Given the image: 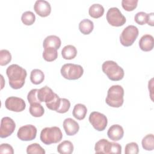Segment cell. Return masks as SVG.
Returning <instances> with one entry per match:
<instances>
[{
  "mask_svg": "<svg viewBox=\"0 0 154 154\" xmlns=\"http://www.w3.org/2000/svg\"><path fill=\"white\" fill-rule=\"evenodd\" d=\"M38 90V89H37V88L32 89L28 93L27 99H28V101L29 103V104H32L33 103H40V102L38 100V95H37Z\"/></svg>",
  "mask_w": 154,
  "mask_h": 154,
  "instance_id": "cell-35",
  "label": "cell"
},
{
  "mask_svg": "<svg viewBox=\"0 0 154 154\" xmlns=\"http://www.w3.org/2000/svg\"><path fill=\"white\" fill-rule=\"evenodd\" d=\"M61 55L63 58L65 60H72L75 58L77 55V49L72 45H66L63 48Z\"/></svg>",
  "mask_w": 154,
  "mask_h": 154,
  "instance_id": "cell-21",
  "label": "cell"
},
{
  "mask_svg": "<svg viewBox=\"0 0 154 154\" xmlns=\"http://www.w3.org/2000/svg\"><path fill=\"white\" fill-rule=\"evenodd\" d=\"M106 18L109 24L116 27L123 25L126 21L125 17L117 7L109 8L106 13Z\"/></svg>",
  "mask_w": 154,
  "mask_h": 154,
  "instance_id": "cell-7",
  "label": "cell"
},
{
  "mask_svg": "<svg viewBox=\"0 0 154 154\" xmlns=\"http://www.w3.org/2000/svg\"><path fill=\"white\" fill-rule=\"evenodd\" d=\"M60 102H61V98L58 96L57 94L55 93V95L54 99L52 100H51L50 102L45 103H46V105L48 108H49L51 110L57 111V110L58 109V108L60 106Z\"/></svg>",
  "mask_w": 154,
  "mask_h": 154,
  "instance_id": "cell-32",
  "label": "cell"
},
{
  "mask_svg": "<svg viewBox=\"0 0 154 154\" xmlns=\"http://www.w3.org/2000/svg\"><path fill=\"white\" fill-rule=\"evenodd\" d=\"M94 28L93 22L88 19H84L82 20L79 23V29L81 32L84 35H88L90 34Z\"/></svg>",
  "mask_w": 154,
  "mask_h": 154,
  "instance_id": "cell-20",
  "label": "cell"
},
{
  "mask_svg": "<svg viewBox=\"0 0 154 154\" xmlns=\"http://www.w3.org/2000/svg\"><path fill=\"white\" fill-rule=\"evenodd\" d=\"M62 138V132L57 126L45 128L42 130L40 136L41 141L46 145L57 143L61 140Z\"/></svg>",
  "mask_w": 154,
  "mask_h": 154,
  "instance_id": "cell-4",
  "label": "cell"
},
{
  "mask_svg": "<svg viewBox=\"0 0 154 154\" xmlns=\"http://www.w3.org/2000/svg\"><path fill=\"white\" fill-rule=\"evenodd\" d=\"M14 150L13 147L8 144L2 143L0 146V153L13 154Z\"/></svg>",
  "mask_w": 154,
  "mask_h": 154,
  "instance_id": "cell-38",
  "label": "cell"
},
{
  "mask_svg": "<svg viewBox=\"0 0 154 154\" xmlns=\"http://www.w3.org/2000/svg\"><path fill=\"white\" fill-rule=\"evenodd\" d=\"M6 74L8 78L10 86L15 90L22 88L27 75L26 71L18 64H13L6 70Z\"/></svg>",
  "mask_w": 154,
  "mask_h": 154,
  "instance_id": "cell-1",
  "label": "cell"
},
{
  "mask_svg": "<svg viewBox=\"0 0 154 154\" xmlns=\"http://www.w3.org/2000/svg\"><path fill=\"white\" fill-rule=\"evenodd\" d=\"M21 20L25 25H31L35 20V16L32 11H26L22 14Z\"/></svg>",
  "mask_w": 154,
  "mask_h": 154,
  "instance_id": "cell-28",
  "label": "cell"
},
{
  "mask_svg": "<svg viewBox=\"0 0 154 154\" xmlns=\"http://www.w3.org/2000/svg\"><path fill=\"white\" fill-rule=\"evenodd\" d=\"M154 45L153 37L152 35L145 34L139 40L140 48L145 52H149L153 49Z\"/></svg>",
  "mask_w": 154,
  "mask_h": 154,
  "instance_id": "cell-16",
  "label": "cell"
},
{
  "mask_svg": "<svg viewBox=\"0 0 154 154\" xmlns=\"http://www.w3.org/2000/svg\"><path fill=\"white\" fill-rule=\"evenodd\" d=\"M134 20L138 25H144L147 23V14L144 11H140L137 13L134 17Z\"/></svg>",
  "mask_w": 154,
  "mask_h": 154,
  "instance_id": "cell-36",
  "label": "cell"
},
{
  "mask_svg": "<svg viewBox=\"0 0 154 154\" xmlns=\"http://www.w3.org/2000/svg\"><path fill=\"white\" fill-rule=\"evenodd\" d=\"M61 42L59 37L55 35H51L47 36L43 42V46L46 48H54L58 49L61 46Z\"/></svg>",
  "mask_w": 154,
  "mask_h": 154,
  "instance_id": "cell-17",
  "label": "cell"
},
{
  "mask_svg": "<svg viewBox=\"0 0 154 154\" xmlns=\"http://www.w3.org/2000/svg\"><path fill=\"white\" fill-rule=\"evenodd\" d=\"M102 71L111 81H118L124 77L123 69L114 61L108 60L105 61L102 65Z\"/></svg>",
  "mask_w": 154,
  "mask_h": 154,
  "instance_id": "cell-3",
  "label": "cell"
},
{
  "mask_svg": "<svg viewBox=\"0 0 154 154\" xmlns=\"http://www.w3.org/2000/svg\"><path fill=\"white\" fill-rule=\"evenodd\" d=\"M29 111L31 115L33 117H40L43 115L45 109L40 103H33L30 104Z\"/></svg>",
  "mask_w": 154,
  "mask_h": 154,
  "instance_id": "cell-26",
  "label": "cell"
},
{
  "mask_svg": "<svg viewBox=\"0 0 154 154\" xmlns=\"http://www.w3.org/2000/svg\"><path fill=\"white\" fill-rule=\"evenodd\" d=\"M122 153V146L120 144L114 142H111L109 153L120 154Z\"/></svg>",
  "mask_w": 154,
  "mask_h": 154,
  "instance_id": "cell-37",
  "label": "cell"
},
{
  "mask_svg": "<svg viewBox=\"0 0 154 154\" xmlns=\"http://www.w3.org/2000/svg\"><path fill=\"white\" fill-rule=\"evenodd\" d=\"M138 0H122V6L127 11H133L137 7Z\"/></svg>",
  "mask_w": 154,
  "mask_h": 154,
  "instance_id": "cell-31",
  "label": "cell"
},
{
  "mask_svg": "<svg viewBox=\"0 0 154 154\" xmlns=\"http://www.w3.org/2000/svg\"><path fill=\"white\" fill-rule=\"evenodd\" d=\"M70 107V101L66 98H61L60 106L56 112L58 113H65L67 112Z\"/></svg>",
  "mask_w": 154,
  "mask_h": 154,
  "instance_id": "cell-33",
  "label": "cell"
},
{
  "mask_svg": "<svg viewBox=\"0 0 154 154\" xmlns=\"http://www.w3.org/2000/svg\"><path fill=\"white\" fill-rule=\"evenodd\" d=\"M63 128L69 136L75 135L79 129V124L72 118H67L63 122Z\"/></svg>",
  "mask_w": 154,
  "mask_h": 154,
  "instance_id": "cell-13",
  "label": "cell"
},
{
  "mask_svg": "<svg viewBox=\"0 0 154 154\" xmlns=\"http://www.w3.org/2000/svg\"><path fill=\"white\" fill-rule=\"evenodd\" d=\"M138 152L139 148L137 143L131 142L126 145L125 148V153L126 154H137Z\"/></svg>",
  "mask_w": 154,
  "mask_h": 154,
  "instance_id": "cell-34",
  "label": "cell"
},
{
  "mask_svg": "<svg viewBox=\"0 0 154 154\" xmlns=\"http://www.w3.org/2000/svg\"><path fill=\"white\" fill-rule=\"evenodd\" d=\"M44 79L45 75L41 70L35 69L31 72L30 80L32 84L35 85L40 84L44 81Z\"/></svg>",
  "mask_w": 154,
  "mask_h": 154,
  "instance_id": "cell-24",
  "label": "cell"
},
{
  "mask_svg": "<svg viewBox=\"0 0 154 154\" xmlns=\"http://www.w3.org/2000/svg\"><path fill=\"white\" fill-rule=\"evenodd\" d=\"M16 128L14 121L9 117H4L1 120L0 137L7 138L11 135Z\"/></svg>",
  "mask_w": 154,
  "mask_h": 154,
  "instance_id": "cell-11",
  "label": "cell"
},
{
  "mask_svg": "<svg viewBox=\"0 0 154 154\" xmlns=\"http://www.w3.org/2000/svg\"><path fill=\"white\" fill-rule=\"evenodd\" d=\"M111 142L106 139L99 140L95 144L94 150L96 153H109Z\"/></svg>",
  "mask_w": 154,
  "mask_h": 154,
  "instance_id": "cell-18",
  "label": "cell"
},
{
  "mask_svg": "<svg viewBox=\"0 0 154 154\" xmlns=\"http://www.w3.org/2000/svg\"><path fill=\"white\" fill-rule=\"evenodd\" d=\"M147 23L149 25L153 26L154 25V13H150L147 14Z\"/></svg>",
  "mask_w": 154,
  "mask_h": 154,
  "instance_id": "cell-39",
  "label": "cell"
},
{
  "mask_svg": "<svg viewBox=\"0 0 154 154\" xmlns=\"http://www.w3.org/2000/svg\"><path fill=\"white\" fill-rule=\"evenodd\" d=\"M88 120L93 127L98 131H103L108 124V120L106 116L97 111L91 112Z\"/></svg>",
  "mask_w": 154,
  "mask_h": 154,
  "instance_id": "cell-8",
  "label": "cell"
},
{
  "mask_svg": "<svg viewBox=\"0 0 154 154\" xmlns=\"http://www.w3.org/2000/svg\"><path fill=\"white\" fill-rule=\"evenodd\" d=\"M35 12L41 17H47L51 12L50 4L45 0H37L34 5Z\"/></svg>",
  "mask_w": 154,
  "mask_h": 154,
  "instance_id": "cell-12",
  "label": "cell"
},
{
  "mask_svg": "<svg viewBox=\"0 0 154 154\" xmlns=\"http://www.w3.org/2000/svg\"><path fill=\"white\" fill-rule=\"evenodd\" d=\"M60 72L61 75L65 79L76 80L82 76L84 73V69L81 65L67 63L61 67Z\"/></svg>",
  "mask_w": 154,
  "mask_h": 154,
  "instance_id": "cell-5",
  "label": "cell"
},
{
  "mask_svg": "<svg viewBox=\"0 0 154 154\" xmlns=\"http://www.w3.org/2000/svg\"><path fill=\"white\" fill-rule=\"evenodd\" d=\"M37 95L40 103L43 102L47 103L54 99L55 93L52 91L51 88L48 86H45L38 89Z\"/></svg>",
  "mask_w": 154,
  "mask_h": 154,
  "instance_id": "cell-15",
  "label": "cell"
},
{
  "mask_svg": "<svg viewBox=\"0 0 154 154\" xmlns=\"http://www.w3.org/2000/svg\"><path fill=\"white\" fill-rule=\"evenodd\" d=\"M37 128L32 125H26L21 126L17 133V136L22 141H31L35 138Z\"/></svg>",
  "mask_w": 154,
  "mask_h": 154,
  "instance_id": "cell-9",
  "label": "cell"
},
{
  "mask_svg": "<svg viewBox=\"0 0 154 154\" xmlns=\"http://www.w3.org/2000/svg\"><path fill=\"white\" fill-rule=\"evenodd\" d=\"M28 154H45V150L38 143H32L28 146L26 148Z\"/></svg>",
  "mask_w": 154,
  "mask_h": 154,
  "instance_id": "cell-29",
  "label": "cell"
},
{
  "mask_svg": "<svg viewBox=\"0 0 154 154\" xmlns=\"http://www.w3.org/2000/svg\"><path fill=\"white\" fill-rule=\"evenodd\" d=\"M124 89L119 85H114L109 88L105 102L107 105L114 108L122 106L124 100Z\"/></svg>",
  "mask_w": 154,
  "mask_h": 154,
  "instance_id": "cell-2",
  "label": "cell"
},
{
  "mask_svg": "<svg viewBox=\"0 0 154 154\" xmlns=\"http://www.w3.org/2000/svg\"><path fill=\"white\" fill-rule=\"evenodd\" d=\"M89 15L94 19H97L103 16L104 13L103 7L99 4H93L88 10Z\"/></svg>",
  "mask_w": 154,
  "mask_h": 154,
  "instance_id": "cell-22",
  "label": "cell"
},
{
  "mask_svg": "<svg viewBox=\"0 0 154 154\" xmlns=\"http://www.w3.org/2000/svg\"><path fill=\"white\" fill-rule=\"evenodd\" d=\"M141 144L143 148L148 151L154 149V137L152 134L146 135L142 140Z\"/></svg>",
  "mask_w": 154,
  "mask_h": 154,
  "instance_id": "cell-27",
  "label": "cell"
},
{
  "mask_svg": "<svg viewBox=\"0 0 154 154\" xmlns=\"http://www.w3.org/2000/svg\"><path fill=\"white\" fill-rule=\"evenodd\" d=\"M43 59L48 62H51L55 60L58 57L57 49L54 48H44L43 52Z\"/></svg>",
  "mask_w": 154,
  "mask_h": 154,
  "instance_id": "cell-25",
  "label": "cell"
},
{
  "mask_svg": "<svg viewBox=\"0 0 154 154\" xmlns=\"http://www.w3.org/2000/svg\"><path fill=\"white\" fill-rule=\"evenodd\" d=\"M73 145L68 140H65L57 146V152L61 154H71L73 152Z\"/></svg>",
  "mask_w": 154,
  "mask_h": 154,
  "instance_id": "cell-23",
  "label": "cell"
},
{
  "mask_svg": "<svg viewBox=\"0 0 154 154\" xmlns=\"http://www.w3.org/2000/svg\"><path fill=\"white\" fill-rule=\"evenodd\" d=\"M139 34L137 27L130 25L127 26L122 31L120 35V41L121 44L126 47L132 45L137 39Z\"/></svg>",
  "mask_w": 154,
  "mask_h": 154,
  "instance_id": "cell-6",
  "label": "cell"
},
{
  "mask_svg": "<svg viewBox=\"0 0 154 154\" xmlns=\"http://www.w3.org/2000/svg\"><path fill=\"white\" fill-rule=\"evenodd\" d=\"M11 60V53L7 49H2L0 51V65L5 66L8 64Z\"/></svg>",
  "mask_w": 154,
  "mask_h": 154,
  "instance_id": "cell-30",
  "label": "cell"
},
{
  "mask_svg": "<svg viewBox=\"0 0 154 154\" xmlns=\"http://www.w3.org/2000/svg\"><path fill=\"white\" fill-rule=\"evenodd\" d=\"M107 135L108 138L112 141H119L124 135V131L122 126L119 125H113L108 130Z\"/></svg>",
  "mask_w": 154,
  "mask_h": 154,
  "instance_id": "cell-14",
  "label": "cell"
},
{
  "mask_svg": "<svg viewBox=\"0 0 154 154\" xmlns=\"http://www.w3.org/2000/svg\"><path fill=\"white\" fill-rule=\"evenodd\" d=\"M87 112V109L85 105L82 103H78L75 105L72 111V114L75 119L81 120L85 117Z\"/></svg>",
  "mask_w": 154,
  "mask_h": 154,
  "instance_id": "cell-19",
  "label": "cell"
},
{
  "mask_svg": "<svg viewBox=\"0 0 154 154\" xmlns=\"http://www.w3.org/2000/svg\"><path fill=\"white\" fill-rule=\"evenodd\" d=\"M5 106L7 109L14 112L23 111L26 108V103L22 98L10 96L6 99Z\"/></svg>",
  "mask_w": 154,
  "mask_h": 154,
  "instance_id": "cell-10",
  "label": "cell"
}]
</instances>
